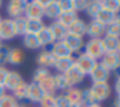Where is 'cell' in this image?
<instances>
[{
    "mask_svg": "<svg viewBox=\"0 0 120 107\" xmlns=\"http://www.w3.org/2000/svg\"><path fill=\"white\" fill-rule=\"evenodd\" d=\"M84 53L96 61L101 59L103 57V54L106 53L105 52V48H103V44H102V40L101 39H90L84 45Z\"/></svg>",
    "mask_w": 120,
    "mask_h": 107,
    "instance_id": "6da1fadb",
    "label": "cell"
},
{
    "mask_svg": "<svg viewBox=\"0 0 120 107\" xmlns=\"http://www.w3.org/2000/svg\"><path fill=\"white\" fill-rule=\"evenodd\" d=\"M89 90H90L92 96L94 97L97 103L106 101L111 96V88H110L109 83H93Z\"/></svg>",
    "mask_w": 120,
    "mask_h": 107,
    "instance_id": "7a4b0ae2",
    "label": "cell"
},
{
    "mask_svg": "<svg viewBox=\"0 0 120 107\" xmlns=\"http://www.w3.org/2000/svg\"><path fill=\"white\" fill-rule=\"evenodd\" d=\"M17 36L14 21L12 18H3L0 22V40L8 41Z\"/></svg>",
    "mask_w": 120,
    "mask_h": 107,
    "instance_id": "3957f363",
    "label": "cell"
},
{
    "mask_svg": "<svg viewBox=\"0 0 120 107\" xmlns=\"http://www.w3.org/2000/svg\"><path fill=\"white\" fill-rule=\"evenodd\" d=\"M97 63L98 62H97L96 59H93L92 57H89V55L85 54L84 52L80 53V54L78 55V58L75 59V65L80 68V71L84 74V75H89V74L92 72V70L96 67Z\"/></svg>",
    "mask_w": 120,
    "mask_h": 107,
    "instance_id": "277c9868",
    "label": "cell"
},
{
    "mask_svg": "<svg viewBox=\"0 0 120 107\" xmlns=\"http://www.w3.org/2000/svg\"><path fill=\"white\" fill-rule=\"evenodd\" d=\"M27 3H29V0H9L8 5H7V13L9 14L12 19L23 16Z\"/></svg>",
    "mask_w": 120,
    "mask_h": 107,
    "instance_id": "5b68a950",
    "label": "cell"
},
{
    "mask_svg": "<svg viewBox=\"0 0 120 107\" xmlns=\"http://www.w3.org/2000/svg\"><path fill=\"white\" fill-rule=\"evenodd\" d=\"M23 16L26 17L27 19H43L44 17V8L41 5L35 1V0H31L27 3L26 8H25Z\"/></svg>",
    "mask_w": 120,
    "mask_h": 107,
    "instance_id": "8992f818",
    "label": "cell"
},
{
    "mask_svg": "<svg viewBox=\"0 0 120 107\" xmlns=\"http://www.w3.org/2000/svg\"><path fill=\"white\" fill-rule=\"evenodd\" d=\"M110 72H111V71H109L101 62H99V63H97L96 67L92 70V72L89 74V76H90L93 83H107L109 79H110Z\"/></svg>",
    "mask_w": 120,
    "mask_h": 107,
    "instance_id": "52a82bcc",
    "label": "cell"
},
{
    "mask_svg": "<svg viewBox=\"0 0 120 107\" xmlns=\"http://www.w3.org/2000/svg\"><path fill=\"white\" fill-rule=\"evenodd\" d=\"M101 63L109 71H114L120 66V54L119 52H106L101 58Z\"/></svg>",
    "mask_w": 120,
    "mask_h": 107,
    "instance_id": "ba28073f",
    "label": "cell"
},
{
    "mask_svg": "<svg viewBox=\"0 0 120 107\" xmlns=\"http://www.w3.org/2000/svg\"><path fill=\"white\" fill-rule=\"evenodd\" d=\"M45 96L44 90L41 89L40 84L38 83H30L29 84V88H27V98L30 102L32 103H40V101L43 99V97Z\"/></svg>",
    "mask_w": 120,
    "mask_h": 107,
    "instance_id": "9c48e42d",
    "label": "cell"
},
{
    "mask_svg": "<svg viewBox=\"0 0 120 107\" xmlns=\"http://www.w3.org/2000/svg\"><path fill=\"white\" fill-rule=\"evenodd\" d=\"M106 32V27L97 22L96 19H92L89 23H86V35L90 36V39H102Z\"/></svg>",
    "mask_w": 120,
    "mask_h": 107,
    "instance_id": "30bf717a",
    "label": "cell"
},
{
    "mask_svg": "<svg viewBox=\"0 0 120 107\" xmlns=\"http://www.w3.org/2000/svg\"><path fill=\"white\" fill-rule=\"evenodd\" d=\"M36 36H38V39H39L40 45L44 48V50H49L50 52V47H52V44L54 43V39H53V35H52V32H50L49 27L44 26L36 34Z\"/></svg>",
    "mask_w": 120,
    "mask_h": 107,
    "instance_id": "8fae6325",
    "label": "cell"
},
{
    "mask_svg": "<svg viewBox=\"0 0 120 107\" xmlns=\"http://www.w3.org/2000/svg\"><path fill=\"white\" fill-rule=\"evenodd\" d=\"M63 75L67 77V80L70 81V84H71L72 86H75V85H78V84L83 83L84 77H85V75L81 72L80 68H79L78 66L75 65V63H74V65L71 66V67L68 68V70L66 71Z\"/></svg>",
    "mask_w": 120,
    "mask_h": 107,
    "instance_id": "7c38bea8",
    "label": "cell"
},
{
    "mask_svg": "<svg viewBox=\"0 0 120 107\" xmlns=\"http://www.w3.org/2000/svg\"><path fill=\"white\" fill-rule=\"evenodd\" d=\"M63 41L66 43V45L71 50V53H79L85 45L84 39L81 36H76V35H71V34H67V36L65 37Z\"/></svg>",
    "mask_w": 120,
    "mask_h": 107,
    "instance_id": "4fadbf2b",
    "label": "cell"
},
{
    "mask_svg": "<svg viewBox=\"0 0 120 107\" xmlns=\"http://www.w3.org/2000/svg\"><path fill=\"white\" fill-rule=\"evenodd\" d=\"M56 59L57 58L52 54V52H49V50H41L36 57V63L39 65V67L49 68V67H54Z\"/></svg>",
    "mask_w": 120,
    "mask_h": 107,
    "instance_id": "5bb4252c",
    "label": "cell"
},
{
    "mask_svg": "<svg viewBox=\"0 0 120 107\" xmlns=\"http://www.w3.org/2000/svg\"><path fill=\"white\" fill-rule=\"evenodd\" d=\"M53 35V39L54 41H63L65 37L67 36V27H65L62 23H60L58 21H53L50 23V26H48Z\"/></svg>",
    "mask_w": 120,
    "mask_h": 107,
    "instance_id": "9a60e30c",
    "label": "cell"
},
{
    "mask_svg": "<svg viewBox=\"0 0 120 107\" xmlns=\"http://www.w3.org/2000/svg\"><path fill=\"white\" fill-rule=\"evenodd\" d=\"M50 52L56 58H63V57H71L72 53L68 49L65 41H54L50 47Z\"/></svg>",
    "mask_w": 120,
    "mask_h": 107,
    "instance_id": "2e32d148",
    "label": "cell"
},
{
    "mask_svg": "<svg viewBox=\"0 0 120 107\" xmlns=\"http://www.w3.org/2000/svg\"><path fill=\"white\" fill-rule=\"evenodd\" d=\"M67 32L71 35H76V36H81L86 35V23L83 19L78 18L67 27Z\"/></svg>",
    "mask_w": 120,
    "mask_h": 107,
    "instance_id": "e0dca14e",
    "label": "cell"
},
{
    "mask_svg": "<svg viewBox=\"0 0 120 107\" xmlns=\"http://www.w3.org/2000/svg\"><path fill=\"white\" fill-rule=\"evenodd\" d=\"M22 80L23 79L19 75V72H17V71H9L8 76H7V80H5V84H4V88H5V90L8 89V90L13 92L21 84Z\"/></svg>",
    "mask_w": 120,
    "mask_h": 107,
    "instance_id": "ac0fdd59",
    "label": "cell"
},
{
    "mask_svg": "<svg viewBox=\"0 0 120 107\" xmlns=\"http://www.w3.org/2000/svg\"><path fill=\"white\" fill-rule=\"evenodd\" d=\"M61 13L62 12H61V8L58 5L57 0H54L50 4H48L47 7H44V17L52 19V21H57Z\"/></svg>",
    "mask_w": 120,
    "mask_h": 107,
    "instance_id": "d6986e66",
    "label": "cell"
},
{
    "mask_svg": "<svg viewBox=\"0 0 120 107\" xmlns=\"http://www.w3.org/2000/svg\"><path fill=\"white\" fill-rule=\"evenodd\" d=\"M75 63V58L71 57H63V58H57L54 63V68L58 71V74H65L71 66Z\"/></svg>",
    "mask_w": 120,
    "mask_h": 107,
    "instance_id": "ffe728a7",
    "label": "cell"
},
{
    "mask_svg": "<svg viewBox=\"0 0 120 107\" xmlns=\"http://www.w3.org/2000/svg\"><path fill=\"white\" fill-rule=\"evenodd\" d=\"M102 44H103L105 52H117L119 48V43H120V37H115V36H110V35H105L102 37Z\"/></svg>",
    "mask_w": 120,
    "mask_h": 107,
    "instance_id": "44dd1931",
    "label": "cell"
},
{
    "mask_svg": "<svg viewBox=\"0 0 120 107\" xmlns=\"http://www.w3.org/2000/svg\"><path fill=\"white\" fill-rule=\"evenodd\" d=\"M40 86H41V89L44 90L45 94H52V96H56V94H57V92H58L54 75L48 76L44 81H41V83H40Z\"/></svg>",
    "mask_w": 120,
    "mask_h": 107,
    "instance_id": "7402d4cb",
    "label": "cell"
},
{
    "mask_svg": "<svg viewBox=\"0 0 120 107\" xmlns=\"http://www.w3.org/2000/svg\"><path fill=\"white\" fill-rule=\"evenodd\" d=\"M25 59H26V55H25V52L21 49V48H13V49H11L8 63L17 66V65H21Z\"/></svg>",
    "mask_w": 120,
    "mask_h": 107,
    "instance_id": "603a6c76",
    "label": "cell"
},
{
    "mask_svg": "<svg viewBox=\"0 0 120 107\" xmlns=\"http://www.w3.org/2000/svg\"><path fill=\"white\" fill-rule=\"evenodd\" d=\"M115 17H116V14H115V13H112V12H110V11H107V9L102 8L101 11L98 12V14L96 16V18H94V19L106 27L107 25H110L112 21H114Z\"/></svg>",
    "mask_w": 120,
    "mask_h": 107,
    "instance_id": "cb8c5ba5",
    "label": "cell"
},
{
    "mask_svg": "<svg viewBox=\"0 0 120 107\" xmlns=\"http://www.w3.org/2000/svg\"><path fill=\"white\" fill-rule=\"evenodd\" d=\"M78 12L75 11H68V12H62V13L60 14V17H58L57 21L60 22V23H62L65 27H68L71 23H72L75 19H78Z\"/></svg>",
    "mask_w": 120,
    "mask_h": 107,
    "instance_id": "d4e9b609",
    "label": "cell"
},
{
    "mask_svg": "<svg viewBox=\"0 0 120 107\" xmlns=\"http://www.w3.org/2000/svg\"><path fill=\"white\" fill-rule=\"evenodd\" d=\"M63 94L67 97L68 101H70L72 104L80 103L81 102V89L76 88V86H71V88H68L66 92H63Z\"/></svg>",
    "mask_w": 120,
    "mask_h": 107,
    "instance_id": "484cf974",
    "label": "cell"
},
{
    "mask_svg": "<svg viewBox=\"0 0 120 107\" xmlns=\"http://www.w3.org/2000/svg\"><path fill=\"white\" fill-rule=\"evenodd\" d=\"M23 45L27 48V49H31V50L41 48L38 36L34 35V34H25L23 35Z\"/></svg>",
    "mask_w": 120,
    "mask_h": 107,
    "instance_id": "4316f807",
    "label": "cell"
},
{
    "mask_svg": "<svg viewBox=\"0 0 120 107\" xmlns=\"http://www.w3.org/2000/svg\"><path fill=\"white\" fill-rule=\"evenodd\" d=\"M44 26H45V25H44V22H43V19H27L26 34L36 35Z\"/></svg>",
    "mask_w": 120,
    "mask_h": 107,
    "instance_id": "83f0119b",
    "label": "cell"
},
{
    "mask_svg": "<svg viewBox=\"0 0 120 107\" xmlns=\"http://www.w3.org/2000/svg\"><path fill=\"white\" fill-rule=\"evenodd\" d=\"M50 75H52V74H50V71L48 70V68L38 67L36 70L34 71V74H32V81H34V83L40 84L41 81H44L45 79H47L48 76H50Z\"/></svg>",
    "mask_w": 120,
    "mask_h": 107,
    "instance_id": "f1b7e54d",
    "label": "cell"
},
{
    "mask_svg": "<svg viewBox=\"0 0 120 107\" xmlns=\"http://www.w3.org/2000/svg\"><path fill=\"white\" fill-rule=\"evenodd\" d=\"M102 9L101 7V1H96V0H89V3L88 5H86L85 8V12L86 14H88L89 17H90L92 19L96 18V16L98 14V12Z\"/></svg>",
    "mask_w": 120,
    "mask_h": 107,
    "instance_id": "f546056e",
    "label": "cell"
},
{
    "mask_svg": "<svg viewBox=\"0 0 120 107\" xmlns=\"http://www.w3.org/2000/svg\"><path fill=\"white\" fill-rule=\"evenodd\" d=\"M27 88H29V84L25 80H22L21 84L12 92V93H13L12 96H13L17 101H18V99H26L27 98Z\"/></svg>",
    "mask_w": 120,
    "mask_h": 107,
    "instance_id": "4dcf8cb0",
    "label": "cell"
},
{
    "mask_svg": "<svg viewBox=\"0 0 120 107\" xmlns=\"http://www.w3.org/2000/svg\"><path fill=\"white\" fill-rule=\"evenodd\" d=\"M105 35L120 37V21L116 19V17H115V19L111 22V23L106 26V32H105Z\"/></svg>",
    "mask_w": 120,
    "mask_h": 107,
    "instance_id": "1f68e13d",
    "label": "cell"
},
{
    "mask_svg": "<svg viewBox=\"0 0 120 107\" xmlns=\"http://www.w3.org/2000/svg\"><path fill=\"white\" fill-rule=\"evenodd\" d=\"M54 79H56V84H57V89H58V90L66 92L68 88L72 86L70 84V81L67 80V77H66L63 74H57V75H54Z\"/></svg>",
    "mask_w": 120,
    "mask_h": 107,
    "instance_id": "d6a6232c",
    "label": "cell"
},
{
    "mask_svg": "<svg viewBox=\"0 0 120 107\" xmlns=\"http://www.w3.org/2000/svg\"><path fill=\"white\" fill-rule=\"evenodd\" d=\"M13 21H14V26H16L17 35H22V36H23V35L26 34L27 18L25 16H19V17H17V18H14Z\"/></svg>",
    "mask_w": 120,
    "mask_h": 107,
    "instance_id": "836d02e7",
    "label": "cell"
},
{
    "mask_svg": "<svg viewBox=\"0 0 120 107\" xmlns=\"http://www.w3.org/2000/svg\"><path fill=\"white\" fill-rule=\"evenodd\" d=\"M101 7L103 9H107V11L115 13V14L120 11L119 0H102V1H101Z\"/></svg>",
    "mask_w": 120,
    "mask_h": 107,
    "instance_id": "e575fe53",
    "label": "cell"
},
{
    "mask_svg": "<svg viewBox=\"0 0 120 107\" xmlns=\"http://www.w3.org/2000/svg\"><path fill=\"white\" fill-rule=\"evenodd\" d=\"M19 103L12 94H5L0 98V107H18Z\"/></svg>",
    "mask_w": 120,
    "mask_h": 107,
    "instance_id": "d590c367",
    "label": "cell"
},
{
    "mask_svg": "<svg viewBox=\"0 0 120 107\" xmlns=\"http://www.w3.org/2000/svg\"><path fill=\"white\" fill-rule=\"evenodd\" d=\"M81 103H83L85 107L90 106V104L97 103L96 99H94V97L92 96V93H90V90H89V88H88V89H84V90H81Z\"/></svg>",
    "mask_w": 120,
    "mask_h": 107,
    "instance_id": "8d00e7d4",
    "label": "cell"
},
{
    "mask_svg": "<svg viewBox=\"0 0 120 107\" xmlns=\"http://www.w3.org/2000/svg\"><path fill=\"white\" fill-rule=\"evenodd\" d=\"M72 103L68 101V98L65 94H56V104L54 107H71Z\"/></svg>",
    "mask_w": 120,
    "mask_h": 107,
    "instance_id": "74e56055",
    "label": "cell"
},
{
    "mask_svg": "<svg viewBox=\"0 0 120 107\" xmlns=\"http://www.w3.org/2000/svg\"><path fill=\"white\" fill-rule=\"evenodd\" d=\"M40 107H54L56 104V96L52 94H45L43 99L40 101Z\"/></svg>",
    "mask_w": 120,
    "mask_h": 107,
    "instance_id": "f35d334b",
    "label": "cell"
},
{
    "mask_svg": "<svg viewBox=\"0 0 120 107\" xmlns=\"http://www.w3.org/2000/svg\"><path fill=\"white\" fill-rule=\"evenodd\" d=\"M9 52H11V49H9L7 45H1V47H0V66L8 63Z\"/></svg>",
    "mask_w": 120,
    "mask_h": 107,
    "instance_id": "ab89813d",
    "label": "cell"
},
{
    "mask_svg": "<svg viewBox=\"0 0 120 107\" xmlns=\"http://www.w3.org/2000/svg\"><path fill=\"white\" fill-rule=\"evenodd\" d=\"M88 3H89V0H72V9L75 12L85 11Z\"/></svg>",
    "mask_w": 120,
    "mask_h": 107,
    "instance_id": "60d3db41",
    "label": "cell"
},
{
    "mask_svg": "<svg viewBox=\"0 0 120 107\" xmlns=\"http://www.w3.org/2000/svg\"><path fill=\"white\" fill-rule=\"evenodd\" d=\"M58 5L61 8V12H68L72 9V0H57Z\"/></svg>",
    "mask_w": 120,
    "mask_h": 107,
    "instance_id": "b9f144b4",
    "label": "cell"
},
{
    "mask_svg": "<svg viewBox=\"0 0 120 107\" xmlns=\"http://www.w3.org/2000/svg\"><path fill=\"white\" fill-rule=\"evenodd\" d=\"M8 72H9V70L5 66H0V86H4L7 76H8Z\"/></svg>",
    "mask_w": 120,
    "mask_h": 107,
    "instance_id": "7bdbcfd3",
    "label": "cell"
},
{
    "mask_svg": "<svg viewBox=\"0 0 120 107\" xmlns=\"http://www.w3.org/2000/svg\"><path fill=\"white\" fill-rule=\"evenodd\" d=\"M35 1H36L39 5H41L43 8H44V7H47L48 4H50L52 1H54V0H35Z\"/></svg>",
    "mask_w": 120,
    "mask_h": 107,
    "instance_id": "ee69618b",
    "label": "cell"
},
{
    "mask_svg": "<svg viewBox=\"0 0 120 107\" xmlns=\"http://www.w3.org/2000/svg\"><path fill=\"white\" fill-rule=\"evenodd\" d=\"M115 92H116L117 96H120V77L115 80Z\"/></svg>",
    "mask_w": 120,
    "mask_h": 107,
    "instance_id": "f6af8a7d",
    "label": "cell"
},
{
    "mask_svg": "<svg viewBox=\"0 0 120 107\" xmlns=\"http://www.w3.org/2000/svg\"><path fill=\"white\" fill-rule=\"evenodd\" d=\"M112 106H114V107H120V96H116V98L114 99Z\"/></svg>",
    "mask_w": 120,
    "mask_h": 107,
    "instance_id": "bcb514c9",
    "label": "cell"
},
{
    "mask_svg": "<svg viewBox=\"0 0 120 107\" xmlns=\"http://www.w3.org/2000/svg\"><path fill=\"white\" fill-rule=\"evenodd\" d=\"M114 74H115V76H116V79L120 77V66H119L117 68H115V70H114Z\"/></svg>",
    "mask_w": 120,
    "mask_h": 107,
    "instance_id": "7dc6e473",
    "label": "cell"
},
{
    "mask_svg": "<svg viewBox=\"0 0 120 107\" xmlns=\"http://www.w3.org/2000/svg\"><path fill=\"white\" fill-rule=\"evenodd\" d=\"M5 88H4V86H0V98H1V97L3 96H5Z\"/></svg>",
    "mask_w": 120,
    "mask_h": 107,
    "instance_id": "c3c4849f",
    "label": "cell"
},
{
    "mask_svg": "<svg viewBox=\"0 0 120 107\" xmlns=\"http://www.w3.org/2000/svg\"><path fill=\"white\" fill-rule=\"evenodd\" d=\"M71 107H85V106H84V104L80 102V103H75V104H72Z\"/></svg>",
    "mask_w": 120,
    "mask_h": 107,
    "instance_id": "681fc988",
    "label": "cell"
},
{
    "mask_svg": "<svg viewBox=\"0 0 120 107\" xmlns=\"http://www.w3.org/2000/svg\"><path fill=\"white\" fill-rule=\"evenodd\" d=\"M88 107H102L99 103H94V104H90V106H88Z\"/></svg>",
    "mask_w": 120,
    "mask_h": 107,
    "instance_id": "f907efd6",
    "label": "cell"
},
{
    "mask_svg": "<svg viewBox=\"0 0 120 107\" xmlns=\"http://www.w3.org/2000/svg\"><path fill=\"white\" fill-rule=\"evenodd\" d=\"M116 19H119V21H120V11L116 13Z\"/></svg>",
    "mask_w": 120,
    "mask_h": 107,
    "instance_id": "816d5d0a",
    "label": "cell"
},
{
    "mask_svg": "<svg viewBox=\"0 0 120 107\" xmlns=\"http://www.w3.org/2000/svg\"><path fill=\"white\" fill-rule=\"evenodd\" d=\"M117 52H119V54H120V43H119V48H117Z\"/></svg>",
    "mask_w": 120,
    "mask_h": 107,
    "instance_id": "f5cc1de1",
    "label": "cell"
},
{
    "mask_svg": "<svg viewBox=\"0 0 120 107\" xmlns=\"http://www.w3.org/2000/svg\"><path fill=\"white\" fill-rule=\"evenodd\" d=\"M1 5H3V0H0V8H1Z\"/></svg>",
    "mask_w": 120,
    "mask_h": 107,
    "instance_id": "db71d44e",
    "label": "cell"
},
{
    "mask_svg": "<svg viewBox=\"0 0 120 107\" xmlns=\"http://www.w3.org/2000/svg\"><path fill=\"white\" fill-rule=\"evenodd\" d=\"M1 45H3V44H1V40H0V47H1Z\"/></svg>",
    "mask_w": 120,
    "mask_h": 107,
    "instance_id": "11a10c76",
    "label": "cell"
},
{
    "mask_svg": "<svg viewBox=\"0 0 120 107\" xmlns=\"http://www.w3.org/2000/svg\"><path fill=\"white\" fill-rule=\"evenodd\" d=\"M1 19H3V18H1V16H0V21H1Z\"/></svg>",
    "mask_w": 120,
    "mask_h": 107,
    "instance_id": "9f6ffc18",
    "label": "cell"
},
{
    "mask_svg": "<svg viewBox=\"0 0 120 107\" xmlns=\"http://www.w3.org/2000/svg\"><path fill=\"white\" fill-rule=\"evenodd\" d=\"M96 1H102V0H96Z\"/></svg>",
    "mask_w": 120,
    "mask_h": 107,
    "instance_id": "6f0895ef",
    "label": "cell"
},
{
    "mask_svg": "<svg viewBox=\"0 0 120 107\" xmlns=\"http://www.w3.org/2000/svg\"><path fill=\"white\" fill-rule=\"evenodd\" d=\"M18 107H23V106H21V104H19V106H18Z\"/></svg>",
    "mask_w": 120,
    "mask_h": 107,
    "instance_id": "680465c9",
    "label": "cell"
},
{
    "mask_svg": "<svg viewBox=\"0 0 120 107\" xmlns=\"http://www.w3.org/2000/svg\"><path fill=\"white\" fill-rule=\"evenodd\" d=\"M119 4H120V0H119Z\"/></svg>",
    "mask_w": 120,
    "mask_h": 107,
    "instance_id": "91938a15",
    "label": "cell"
},
{
    "mask_svg": "<svg viewBox=\"0 0 120 107\" xmlns=\"http://www.w3.org/2000/svg\"><path fill=\"white\" fill-rule=\"evenodd\" d=\"M0 22H1V21H0Z\"/></svg>",
    "mask_w": 120,
    "mask_h": 107,
    "instance_id": "94428289",
    "label": "cell"
}]
</instances>
